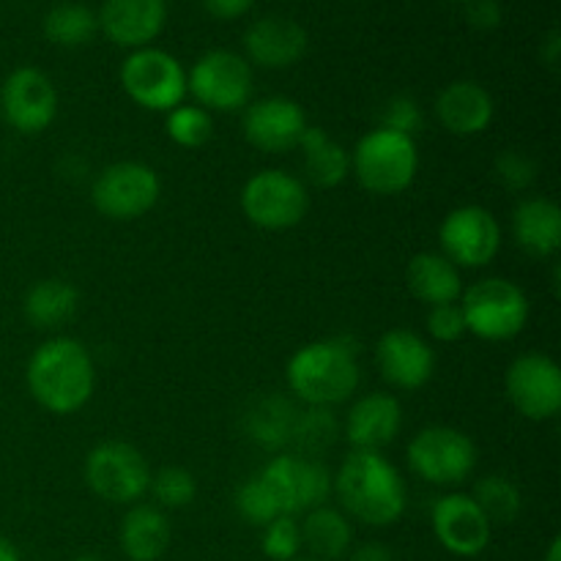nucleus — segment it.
<instances>
[{
    "mask_svg": "<svg viewBox=\"0 0 561 561\" xmlns=\"http://www.w3.org/2000/svg\"><path fill=\"white\" fill-rule=\"evenodd\" d=\"M332 496H337L340 510L348 518L373 529L398 524L409 504L405 480L398 466L381 453L362 449H351L332 474Z\"/></svg>",
    "mask_w": 561,
    "mask_h": 561,
    "instance_id": "obj_1",
    "label": "nucleus"
},
{
    "mask_svg": "<svg viewBox=\"0 0 561 561\" xmlns=\"http://www.w3.org/2000/svg\"><path fill=\"white\" fill-rule=\"evenodd\" d=\"M31 398L58 416L85 409L96 387V367L85 345L75 337H53L38 345L25 367Z\"/></svg>",
    "mask_w": 561,
    "mask_h": 561,
    "instance_id": "obj_2",
    "label": "nucleus"
},
{
    "mask_svg": "<svg viewBox=\"0 0 561 561\" xmlns=\"http://www.w3.org/2000/svg\"><path fill=\"white\" fill-rule=\"evenodd\" d=\"M288 389L305 405L334 409L359 389V351L351 337L312 340L301 345L285 367Z\"/></svg>",
    "mask_w": 561,
    "mask_h": 561,
    "instance_id": "obj_3",
    "label": "nucleus"
},
{
    "mask_svg": "<svg viewBox=\"0 0 561 561\" xmlns=\"http://www.w3.org/2000/svg\"><path fill=\"white\" fill-rule=\"evenodd\" d=\"M420 173V148L409 135L392 129L367 131L351 151V175L365 192L394 197L409 190Z\"/></svg>",
    "mask_w": 561,
    "mask_h": 561,
    "instance_id": "obj_4",
    "label": "nucleus"
},
{
    "mask_svg": "<svg viewBox=\"0 0 561 561\" xmlns=\"http://www.w3.org/2000/svg\"><path fill=\"white\" fill-rule=\"evenodd\" d=\"M460 310L466 332L485 343H504L518 337L529 323V296L507 277H485L463 288Z\"/></svg>",
    "mask_w": 561,
    "mask_h": 561,
    "instance_id": "obj_5",
    "label": "nucleus"
},
{
    "mask_svg": "<svg viewBox=\"0 0 561 561\" xmlns=\"http://www.w3.org/2000/svg\"><path fill=\"white\" fill-rule=\"evenodd\" d=\"M124 93L148 113H170L186 99V69L175 55L142 47L126 55L121 66Z\"/></svg>",
    "mask_w": 561,
    "mask_h": 561,
    "instance_id": "obj_6",
    "label": "nucleus"
},
{
    "mask_svg": "<svg viewBox=\"0 0 561 561\" xmlns=\"http://www.w3.org/2000/svg\"><path fill=\"white\" fill-rule=\"evenodd\" d=\"M409 469L422 482L436 488H455L471 477L477 466V447L463 431L449 425L422 427L405 449Z\"/></svg>",
    "mask_w": 561,
    "mask_h": 561,
    "instance_id": "obj_7",
    "label": "nucleus"
},
{
    "mask_svg": "<svg viewBox=\"0 0 561 561\" xmlns=\"http://www.w3.org/2000/svg\"><path fill=\"white\" fill-rule=\"evenodd\" d=\"M88 488L107 504H140L151 488V466L137 447L126 442H102L85 458Z\"/></svg>",
    "mask_w": 561,
    "mask_h": 561,
    "instance_id": "obj_8",
    "label": "nucleus"
},
{
    "mask_svg": "<svg viewBox=\"0 0 561 561\" xmlns=\"http://www.w3.org/2000/svg\"><path fill=\"white\" fill-rule=\"evenodd\" d=\"M307 184L288 170L268 168L241 186V211L261 230H290L307 217Z\"/></svg>",
    "mask_w": 561,
    "mask_h": 561,
    "instance_id": "obj_9",
    "label": "nucleus"
},
{
    "mask_svg": "<svg viewBox=\"0 0 561 561\" xmlns=\"http://www.w3.org/2000/svg\"><path fill=\"white\" fill-rule=\"evenodd\" d=\"M186 93L208 113H236L252 102V66L244 55L211 49L186 71Z\"/></svg>",
    "mask_w": 561,
    "mask_h": 561,
    "instance_id": "obj_10",
    "label": "nucleus"
},
{
    "mask_svg": "<svg viewBox=\"0 0 561 561\" xmlns=\"http://www.w3.org/2000/svg\"><path fill=\"white\" fill-rule=\"evenodd\" d=\"M162 195L157 170L146 162H115L93 179L91 203L102 217L113 222H135L146 217Z\"/></svg>",
    "mask_w": 561,
    "mask_h": 561,
    "instance_id": "obj_11",
    "label": "nucleus"
},
{
    "mask_svg": "<svg viewBox=\"0 0 561 561\" xmlns=\"http://www.w3.org/2000/svg\"><path fill=\"white\" fill-rule=\"evenodd\" d=\"M257 477L272 491L279 513L294 515V518L323 507L332 496V471L318 458L279 453L257 471Z\"/></svg>",
    "mask_w": 561,
    "mask_h": 561,
    "instance_id": "obj_12",
    "label": "nucleus"
},
{
    "mask_svg": "<svg viewBox=\"0 0 561 561\" xmlns=\"http://www.w3.org/2000/svg\"><path fill=\"white\" fill-rule=\"evenodd\" d=\"M442 255L458 268H485L502 250V225L485 206H458L438 225Z\"/></svg>",
    "mask_w": 561,
    "mask_h": 561,
    "instance_id": "obj_13",
    "label": "nucleus"
},
{
    "mask_svg": "<svg viewBox=\"0 0 561 561\" xmlns=\"http://www.w3.org/2000/svg\"><path fill=\"white\" fill-rule=\"evenodd\" d=\"M510 405L529 422H548L561 411V367L548 354H524L504 373Z\"/></svg>",
    "mask_w": 561,
    "mask_h": 561,
    "instance_id": "obj_14",
    "label": "nucleus"
},
{
    "mask_svg": "<svg viewBox=\"0 0 561 561\" xmlns=\"http://www.w3.org/2000/svg\"><path fill=\"white\" fill-rule=\"evenodd\" d=\"M0 115L20 135H42L58 115L55 82L36 66H20L0 85Z\"/></svg>",
    "mask_w": 561,
    "mask_h": 561,
    "instance_id": "obj_15",
    "label": "nucleus"
},
{
    "mask_svg": "<svg viewBox=\"0 0 561 561\" xmlns=\"http://www.w3.org/2000/svg\"><path fill=\"white\" fill-rule=\"evenodd\" d=\"M307 113L288 96H266L244 107L241 129L247 142L263 153L296 151L307 131Z\"/></svg>",
    "mask_w": 561,
    "mask_h": 561,
    "instance_id": "obj_16",
    "label": "nucleus"
},
{
    "mask_svg": "<svg viewBox=\"0 0 561 561\" xmlns=\"http://www.w3.org/2000/svg\"><path fill=\"white\" fill-rule=\"evenodd\" d=\"M431 526L438 546L460 559H474L491 546L493 526L469 493H447L431 510Z\"/></svg>",
    "mask_w": 561,
    "mask_h": 561,
    "instance_id": "obj_17",
    "label": "nucleus"
},
{
    "mask_svg": "<svg viewBox=\"0 0 561 561\" xmlns=\"http://www.w3.org/2000/svg\"><path fill=\"white\" fill-rule=\"evenodd\" d=\"M376 367L392 389L416 392L436 373V354L422 334L405 327H394L378 337Z\"/></svg>",
    "mask_w": 561,
    "mask_h": 561,
    "instance_id": "obj_18",
    "label": "nucleus"
},
{
    "mask_svg": "<svg viewBox=\"0 0 561 561\" xmlns=\"http://www.w3.org/2000/svg\"><path fill=\"white\" fill-rule=\"evenodd\" d=\"M99 31L124 49L151 47L153 38L164 31L168 3L164 0H104L96 14Z\"/></svg>",
    "mask_w": 561,
    "mask_h": 561,
    "instance_id": "obj_19",
    "label": "nucleus"
},
{
    "mask_svg": "<svg viewBox=\"0 0 561 561\" xmlns=\"http://www.w3.org/2000/svg\"><path fill=\"white\" fill-rule=\"evenodd\" d=\"M403 427V409L394 394L370 392L362 394L345 414V438L351 449L362 453H381L383 447L400 436Z\"/></svg>",
    "mask_w": 561,
    "mask_h": 561,
    "instance_id": "obj_20",
    "label": "nucleus"
},
{
    "mask_svg": "<svg viewBox=\"0 0 561 561\" xmlns=\"http://www.w3.org/2000/svg\"><path fill=\"white\" fill-rule=\"evenodd\" d=\"M436 121L455 137H477L488 131L496 115L491 91L474 80H455L436 96Z\"/></svg>",
    "mask_w": 561,
    "mask_h": 561,
    "instance_id": "obj_21",
    "label": "nucleus"
},
{
    "mask_svg": "<svg viewBox=\"0 0 561 561\" xmlns=\"http://www.w3.org/2000/svg\"><path fill=\"white\" fill-rule=\"evenodd\" d=\"M247 64L261 69H288L307 53V31L288 16H263L244 33Z\"/></svg>",
    "mask_w": 561,
    "mask_h": 561,
    "instance_id": "obj_22",
    "label": "nucleus"
},
{
    "mask_svg": "<svg viewBox=\"0 0 561 561\" xmlns=\"http://www.w3.org/2000/svg\"><path fill=\"white\" fill-rule=\"evenodd\" d=\"M513 239L535 261L561 250V208L548 197H526L513 211Z\"/></svg>",
    "mask_w": 561,
    "mask_h": 561,
    "instance_id": "obj_23",
    "label": "nucleus"
},
{
    "mask_svg": "<svg viewBox=\"0 0 561 561\" xmlns=\"http://www.w3.org/2000/svg\"><path fill=\"white\" fill-rule=\"evenodd\" d=\"M173 531L157 504H131L118 529V546L129 561H159L168 553Z\"/></svg>",
    "mask_w": 561,
    "mask_h": 561,
    "instance_id": "obj_24",
    "label": "nucleus"
},
{
    "mask_svg": "<svg viewBox=\"0 0 561 561\" xmlns=\"http://www.w3.org/2000/svg\"><path fill=\"white\" fill-rule=\"evenodd\" d=\"M405 288L427 307L453 305L463 294V277L442 252H416L405 266Z\"/></svg>",
    "mask_w": 561,
    "mask_h": 561,
    "instance_id": "obj_25",
    "label": "nucleus"
},
{
    "mask_svg": "<svg viewBox=\"0 0 561 561\" xmlns=\"http://www.w3.org/2000/svg\"><path fill=\"white\" fill-rule=\"evenodd\" d=\"M299 531H301V551L310 553L312 559L340 561L348 557L351 546H354L351 518L343 513V510L329 507V504L301 515Z\"/></svg>",
    "mask_w": 561,
    "mask_h": 561,
    "instance_id": "obj_26",
    "label": "nucleus"
},
{
    "mask_svg": "<svg viewBox=\"0 0 561 561\" xmlns=\"http://www.w3.org/2000/svg\"><path fill=\"white\" fill-rule=\"evenodd\" d=\"M80 310V290L69 279L47 277L27 288L22 299V316L33 329H58Z\"/></svg>",
    "mask_w": 561,
    "mask_h": 561,
    "instance_id": "obj_27",
    "label": "nucleus"
},
{
    "mask_svg": "<svg viewBox=\"0 0 561 561\" xmlns=\"http://www.w3.org/2000/svg\"><path fill=\"white\" fill-rule=\"evenodd\" d=\"M299 151L305 179L318 190H334L351 175V153L321 126H307Z\"/></svg>",
    "mask_w": 561,
    "mask_h": 561,
    "instance_id": "obj_28",
    "label": "nucleus"
},
{
    "mask_svg": "<svg viewBox=\"0 0 561 561\" xmlns=\"http://www.w3.org/2000/svg\"><path fill=\"white\" fill-rule=\"evenodd\" d=\"M96 14L82 3H60L49 9L47 16H44V36L55 47H82V44H88L96 36Z\"/></svg>",
    "mask_w": 561,
    "mask_h": 561,
    "instance_id": "obj_29",
    "label": "nucleus"
},
{
    "mask_svg": "<svg viewBox=\"0 0 561 561\" xmlns=\"http://www.w3.org/2000/svg\"><path fill=\"white\" fill-rule=\"evenodd\" d=\"M296 409L283 398H266L255 403L252 414L247 416V433L252 442L263 449H283L290 444Z\"/></svg>",
    "mask_w": 561,
    "mask_h": 561,
    "instance_id": "obj_30",
    "label": "nucleus"
},
{
    "mask_svg": "<svg viewBox=\"0 0 561 561\" xmlns=\"http://www.w3.org/2000/svg\"><path fill=\"white\" fill-rule=\"evenodd\" d=\"M471 499L482 510V515L491 520V526L513 524L520 515V510H524V493H520V488L510 477L502 474L482 477L474 485Z\"/></svg>",
    "mask_w": 561,
    "mask_h": 561,
    "instance_id": "obj_31",
    "label": "nucleus"
},
{
    "mask_svg": "<svg viewBox=\"0 0 561 561\" xmlns=\"http://www.w3.org/2000/svg\"><path fill=\"white\" fill-rule=\"evenodd\" d=\"M340 433L337 416L332 414V409H316V405H307L305 411H296L294 431H290V444L299 447L296 455H305V458H318L323 449H329L334 444Z\"/></svg>",
    "mask_w": 561,
    "mask_h": 561,
    "instance_id": "obj_32",
    "label": "nucleus"
},
{
    "mask_svg": "<svg viewBox=\"0 0 561 561\" xmlns=\"http://www.w3.org/2000/svg\"><path fill=\"white\" fill-rule=\"evenodd\" d=\"M164 135L181 148H203L214 137V118L197 104H179L164 113Z\"/></svg>",
    "mask_w": 561,
    "mask_h": 561,
    "instance_id": "obj_33",
    "label": "nucleus"
},
{
    "mask_svg": "<svg viewBox=\"0 0 561 561\" xmlns=\"http://www.w3.org/2000/svg\"><path fill=\"white\" fill-rule=\"evenodd\" d=\"M148 493L157 499L159 510L190 507L197 496V480L190 469L164 466L157 474H151V488H148Z\"/></svg>",
    "mask_w": 561,
    "mask_h": 561,
    "instance_id": "obj_34",
    "label": "nucleus"
},
{
    "mask_svg": "<svg viewBox=\"0 0 561 561\" xmlns=\"http://www.w3.org/2000/svg\"><path fill=\"white\" fill-rule=\"evenodd\" d=\"M236 510H239V515L247 520V524L261 526V529L283 515L279 513L277 502H274L272 491L263 485V480L257 474L250 477V480L236 491Z\"/></svg>",
    "mask_w": 561,
    "mask_h": 561,
    "instance_id": "obj_35",
    "label": "nucleus"
},
{
    "mask_svg": "<svg viewBox=\"0 0 561 561\" xmlns=\"http://www.w3.org/2000/svg\"><path fill=\"white\" fill-rule=\"evenodd\" d=\"M261 548L266 559L272 561H294L301 557V531L299 518L294 515H279L272 524L263 526Z\"/></svg>",
    "mask_w": 561,
    "mask_h": 561,
    "instance_id": "obj_36",
    "label": "nucleus"
},
{
    "mask_svg": "<svg viewBox=\"0 0 561 561\" xmlns=\"http://www.w3.org/2000/svg\"><path fill=\"white\" fill-rule=\"evenodd\" d=\"M493 173H496L499 184L510 192H526L537 179V164L529 153L518 151V148H507L493 162Z\"/></svg>",
    "mask_w": 561,
    "mask_h": 561,
    "instance_id": "obj_37",
    "label": "nucleus"
},
{
    "mask_svg": "<svg viewBox=\"0 0 561 561\" xmlns=\"http://www.w3.org/2000/svg\"><path fill=\"white\" fill-rule=\"evenodd\" d=\"M425 124V113H422L420 102L409 93H400V96H392L387 102L381 113V126L383 129H392L398 135H409L416 140V131Z\"/></svg>",
    "mask_w": 561,
    "mask_h": 561,
    "instance_id": "obj_38",
    "label": "nucleus"
},
{
    "mask_svg": "<svg viewBox=\"0 0 561 561\" xmlns=\"http://www.w3.org/2000/svg\"><path fill=\"white\" fill-rule=\"evenodd\" d=\"M425 329L431 334V340H436V343H458L463 334H469L466 332V318L463 310H460V301L427 307Z\"/></svg>",
    "mask_w": 561,
    "mask_h": 561,
    "instance_id": "obj_39",
    "label": "nucleus"
},
{
    "mask_svg": "<svg viewBox=\"0 0 561 561\" xmlns=\"http://www.w3.org/2000/svg\"><path fill=\"white\" fill-rule=\"evenodd\" d=\"M466 20L477 31H493L502 25V3L499 0H466Z\"/></svg>",
    "mask_w": 561,
    "mask_h": 561,
    "instance_id": "obj_40",
    "label": "nucleus"
},
{
    "mask_svg": "<svg viewBox=\"0 0 561 561\" xmlns=\"http://www.w3.org/2000/svg\"><path fill=\"white\" fill-rule=\"evenodd\" d=\"M255 0H203V9L217 20H239L252 9Z\"/></svg>",
    "mask_w": 561,
    "mask_h": 561,
    "instance_id": "obj_41",
    "label": "nucleus"
},
{
    "mask_svg": "<svg viewBox=\"0 0 561 561\" xmlns=\"http://www.w3.org/2000/svg\"><path fill=\"white\" fill-rule=\"evenodd\" d=\"M348 561H392V551L383 542H362V546L351 548Z\"/></svg>",
    "mask_w": 561,
    "mask_h": 561,
    "instance_id": "obj_42",
    "label": "nucleus"
},
{
    "mask_svg": "<svg viewBox=\"0 0 561 561\" xmlns=\"http://www.w3.org/2000/svg\"><path fill=\"white\" fill-rule=\"evenodd\" d=\"M559 53H561V38H559V33L553 31L551 36L546 38V44H542L540 55H542V60H546V64L551 66V69H557V64H559Z\"/></svg>",
    "mask_w": 561,
    "mask_h": 561,
    "instance_id": "obj_43",
    "label": "nucleus"
},
{
    "mask_svg": "<svg viewBox=\"0 0 561 561\" xmlns=\"http://www.w3.org/2000/svg\"><path fill=\"white\" fill-rule=\"evenodd\" d=\"M0 561H20V553H16V548L11 546V542L5 540L3 535H0Z\"/></svg>",
    "mask_w": 561,
    "mask_h": 561,
    "instance_id": "obj_44",
    "label": "nucleus"
},
{
    "mask_svg": "<svg viewBox=\"0 0 561 561\" xmlns=\"http://www.w3.org/2000/svg\"><path fill=\"white\" fill-rule=\"evenodd\" d=\"M546 561H561V537H553L546 551Z\"/></svg>",
    "mask_w": 561,
    "mask_h": 561,
    "instance_id": "obj_45",
    "label": "nucleus"
},
{
    "mask_svg": "<svg viewBox=\"0 0 561 561\" xmlns=\"http://www.w3.org/2000/svg\"><path fill=\"white\" fill-rule=\"evenodd\" d=\"M71 561H104V559H99V557H93V553H82V557H75Z\"/></svg>",
    "mask_w": 561,
    "mask_h": 561,
    "instance_id": "obj_46",
    "label": "nucleus"
},
{
    "mask_svg": "<svg viewBox=\"0 0 561 561\" xmlns=\"http://www.w3.org/2000/svg\"><path fill=\"white\" fill-rule=\"evenodd\" d=\"M294 561H321V559H312V557H296Z\"/></svg>",
    "mask_w": 561,
    "mask_h": 561,
    "instance_id": "obj_47",
    "label": "nucleus"
},
{
    "mask_svg": "<svg viewBox=\"0 0 561 561\" xmlns=\"http://www.w3.org/2000/svg\"><path fill=\"white\" fill-rule=\"evenodd\" d=\"M460 3H466V0H460Z\"/></svg>",
    "mask_w": 561,
    "mask_h": 561,
    "instance_id": "obj_48",
    "label": "nucleus"
}]
</instances>
